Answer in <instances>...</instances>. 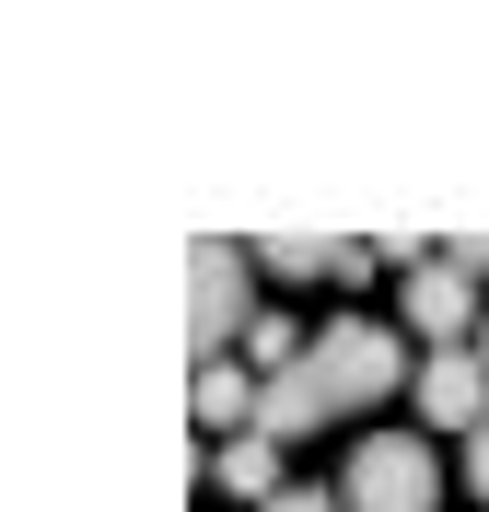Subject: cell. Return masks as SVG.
Masks as SVG:
<instances>
[{
	"instance_id": "7c38bea8",
	"label": "cell",
	"mask_w": 489,
	"mask_h": 512,
	"mask_svg": "<svg viewBox=\"0 0 489 512\" xmlns=\"http://www.w3.org/2000/svg\"><path fill=\"white\" fill-rule=\"evenodd\" d=\"M478 361H489V326H478Z\"/></svg>"
},
{
	"instance_id": "9c48e42d",
	"label": "cell",
	"mask_w": 489,
	"mask_h": 512,
	"mask_svg": "<svg viewBox=\"0 0 489 512\" xmlns=\"http://www.w3.org/2000/svg\"><path fill=\"white\" fill-rule=\"evenodd\" d=\"M443 256H455L466 280H489V233H455V245H443Z\"/></svg>"
},
{
	"instance_id": "8fae6325",
	"label": "cell",
	"mask_w": 489,
	"mask_h": 512,
	"mask_svg": "<svg viewBox=\"0 0 489 512\" xmlns=\"http://www.w3.org/2000/svg\"><path fill=\"white\" fill-rule=\"evenodd\" d=\"M466 489H478V501H489V431H478V443H466Z\"/></svg>"
},
{
	"instance_id": "30bf717a",
	"label": "cell",
	"mask_w": 489,
	"mask_h": 512,
	"mask_svg": "<svg viewBox=\"0 0 489 512\" xmlns=\"http://www.w3.org/2000/svg\"><path fill=\"white\" fill-rule=\"evenodd\" d=\"M268 512H350V501H338V489H280Z\"/></svg>"
},
{
	"instance_id": "6da1fadb",
	"label": "cell",
	"mask_w": 489,
	"mask_h": 512,
	"mask_svg": "<svg viewBox=\"0 0 489 512\" xmlns=\"http://www.w3.org/2000/svg\"><path fill=\"white\" fill-rule=\"evenodd\" d=\"M385 384H408V350H396L373 315H338L315 350L257 396V431H268V443H303V431H326L338 408H373Z\"/></svg>"
},
{
	"instance_id": "277c9868",
	"label": "cell",
	"mask_w": 489,
	"mask_h": 512,
	"mask_svg": "<svg viewBox=\"0 0 489 512\" xmlns=\"http://www.w3.org/2000/svg\"><path fill=\"white\" fill-rule=\"evenodd\" d=\"M408 326H420L431 350H478V280H466L455 256H420L408 268Z\"/></svg>"
},
{
	"instance_id": "8992f818",
	"label": "cell",
	"mask_w": 489,
	"mask_h": 512,
	"mask_svg": "<svg viewBox=\"0 0 489 512\" xmlns=\"http://www.w3.org/2000/svg\"><path fill=\"white\" fill-rule=\"evenodd\" d=\"M268 268H280V280H373V256L385 245H350V233H268Z\"/></svg>"
},
{
	"instance_id": "3957f363",
	"label": "cell",
	"mask_w": 489,
	"mask_h": 512,
	"mask_svg": "<svg viewBox=\"0 0 489 512\" xmlns=\"http://www.w3.org/2000/svg\"><path fill=\"white\" fill-rule=\"evenodd\" d=\"M245 256L257 245H187V338H198V361H233V326H257L245 315Z\"/></svg>"
},
{
	"instance_id": "52a82bcc",
	"label": "cell",
	"mask_w": 489,
	"mask_h": 512,
	"mask_svg": "<svg viewBox=\"0 0 489 512\" xmlns=\"http://www.w3.org/2000/svg\"><path fill=\"white\" fill-rule=\"evenodd\" d=\"M257 396H268V384L245 373V361H198V384H187L198 431H257Z\"/></svg>"
},
{
	"instance_id": "7a4b0ae2",
	"label": "cell",
	"mask_w": 489,
	"mask_h": 512,
	"mask_svg": "<svg viewBox=\"0 0 489 512\" xmlns=\"http://www.w3.org/2000/svg\"><path fill=\"white\" fill-rule=\"evenodd\" d=\"M350 512H431L443 501V466H431L420 431H373V443H350V489H338Z\"/></svg>"
},
{
	"instance_id": "5b68a950",
	"label": "cell",
	"mask_w": 489,
	"mask_h": 512,
	"mask_svg": "<svg viewBox=\"0 0 489 512\" xmlns=\"http://www.w3.org/2000/svg\"><path fill=\"white\" fill-rule=\"evenodd\" d=\"M420 419L431 431H489V361L478 350H420Z\"/></svg>"
},
{
	"instance_id": "ba28073f",
	"label": "cell",
	"mask_w": 489,
	"mask_h": 512,
	"mask_svg": "<svg viewBox=\"0 0 489 512\" xmlns=\"http://www.w3.org/2000/svg\"><path fill=\"white\" fill-rule=\"evenodd\" d=\"M210 478H222L233 501H257V512L280 501V489H292V478H280V443H268V431H233V443L210 454Z\"/></svg>"
}]
</instances>
